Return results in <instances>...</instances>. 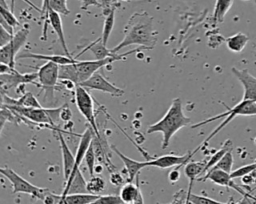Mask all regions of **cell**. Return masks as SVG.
Wrapping results in <instances>:
<instances>
[{
    "mask_svg": "<svg viewBox=\"0 0 256 204\" xmlns=\"http://www.w3.org/2000/svg\"><path fill=\"white\" fill-rule=\"evenodd\" d=\"M158 32L153 26V17L147 12L134 13L124 27V38L113 49L117 53L130 45H140L145 49H152L156 45Z\"/></svg>",
    "mask_w": 256,
    "mask_h": 204,
    "instance_id": "6da1fadb",
    "label": "cell"
},
{
    "mask_svg": "<svg viewBox=\"0 0 256 204\" xmlns=\"http://www.w3.org/2000/svg\"><path fill=\"white\" fill-rule=\"evenodd\" d=\"M191 122V119L187 117L183 112L182 101L180 98H174L169 109L164 114V116L154 124H151L147 133H162V149H166L170 140L175 133H177L181 128L187 126Z\"/></svg>",
    "mask_w": 256,
    "mask_h": 204,
    "instance_id": "7a4b0ae2",
    "label": "cell"
},
{
    "mask_svg": "<svg viewBox=\"0 0 256 204\" xmlns=\"http://www.w3.org/2000/svg\"><path fill=\"white\" fill-rule=\"evenodd\" d=\"M227 108V111L224 112V113H221L219 115H216V116H213V117H210V118H207L201 122H198L196 124H193L191 127L194 129V128H197V127H200V126H203L207 123H210L212 121H215V120H218V119H221V118H224L225 119L208 135V137L192 152V154L194 155L198 150L201 149V147H203V145H207L209 143V141L215 136L217 135L227 124H229L236 116H239V115H244V116H250V115H256V102H253V101H250V100H244L242 99L238 104H236L233 108H229L228 106H225Z\"/></svg>",
    "mask_w": 256,
    "mask_h": 204,
    "instance_id": "3957f363",
    "label": "cell"
},
{
    "mask_svg": "<svg viewBox=\"0 0 256 204\" xmlns=\"http://www.w3.org/2000/svg\"><path fill=\"white\" fill-rule=\"evenodd\" d=\"M38 86L43 92V100L45 103L52 105L55 102L54 91L59 79V65L47 61L38 69Z\"/></svg>",
    "mask_w": 256,
    "mask_h": 204,
    "instance_id": "277c9868",
    "label": "cell"
},
{
    "mask_svg": "<svg viewBox=\"0 0 256 204\" xmlns=\"http://www.w3.org/2000/svg\"><path fill=\"white\" fill-rule=\"evenodd\" d=\"M0 173L6 177L7 180L10 181L12 185V193L17 194V193H25L33 198L40 199L43 201L46 193L49 191L46 188L38 187L36 185H33L26 179H24L22 176H20L18 173H16L14 170L11 168H1Z\"/></svg>",
    "mask_w": 256,
    "mask_h": 204,
    "instance_id": "5b68a950",
    "label": "cell"
},
{
    "mask_svg": "<svg viewBox=\"0 0 256 204\" xmlns=\"http://www.w3.org/2000/svg\"><path fill=\"white\" fill-rule=\"evenodd\" d=\"M138 50H141V48L138 49H133L130 50L128 52H125L123 54H114L113 56H109L107 58L104 59H94V60H85V61H77L75 63L76 69H77V73H78V84L89 79L94 73H96L99 69H101L104 66H107L115 61L118 60H122L124 59L126 56L137 52Z\"/></svg>",
    "mask_w": 256,
    "mask_h": 204,
    "instance_id": "8992f818",
    "label": "cell"
},
{
    "mask_svg": "<svg viewBox=\"0 0 256 204\" xmlns=\"http://www.w3.org/2000/svg\"><path fill=\"white\" fill-rule=\"evenodd\" d=\"M30 28L28 25H25L14 33L13 39L6 45L0 47V63L7 64L14 68L16 55L19 50L24 46L27 41Z\"/></svg>",
    "mask_w": 256,
    "mask_h": 204,
    "instance_id": "52a82bcc",
    "label": "cell"
},
{
    "mask_svg": "<svg viewBox=\"0 0 256 204\" xmlns=\"http://www.w3.org/2000/svg\"><path fill=\"white\" fill-rule=\"evenodd\" d=\"M75 93V102L79 112L86 119L89 125L95 132V135L98 136L100 134L98 130V126L96 124L95 119V110H94V101L88 89L82 87L81 85H77L74 90Z\"/></svg>",
    "mask_w": 256,
    "mask_h": 204,
    "instance_id": "ba28073f",
    "label": "cell"
},
{
    "mask_svg": "<svg viewBox=\"0 0 256 204\" xmlns=\"http://www.w3.org/2000/svg\"><path fill=\"white\" fill-rule=\"evenodd\" d=\"M78 85H81L82 87L90 90H97L103 93L110 94L114 97H120L124 94V90L121 88H118L111 82H109L102 74L99 72L94 73L89 79L79 83Z\"/></svg>",
    "mask_w": 256,
    "mask_h": 204,
    "instance_id": "9c48e42d",
    "label": "cell"
},
{
    "mask_svg": "<svg viewBox=\"0 0 256 204\" xmlns=\"http://www.w3.org/2000/svg\"><path fill=\"white\" fill-rule=\"evenodd\" d=\"M61 14L56 12L55 10L51 9V8H47L45 11V23H44V28H43V33H42V40H46V30H47V23L49 22L53 28V30L56 32L58 40L65 52V55L69 56V57H73L67 47L66 44V40H65V36H64V31H63V24H62V19H61Z\"/></svg>",
    "mask_w": 256,
    "mask_h": 204,
    "instance_id": "30bf717a",
    "label": "cell"
},
{
    "mask_svg": "<svg viewBox=\"0 0 256 204\" xmlns=\"http://www.w3.org/2000/svg\"><path fill=\"white\" fill-rule=\"evenodd\" d=\"M231 71L243 86L244 93L242 99L256 102V77L250 74L247 69H237L233 67Z\"/></svg>",
    "mask_w": 256,
    "mask_h": 204,
    "instance_id": "8fae6325",
    "label": "cell"
},
{
    "mask_svg": "<svg viewBox=\"0 0 256 204\" xmlns=\"http://www.w3.org/2000/svg\"><path fill=\"white\" fill-rule=\"evenodd\" d=\"M38 79L37 73H26L21 74L17 70H13L11 73L0 74V81H1V90L9 89L12 87H18L20 84H27V83H35Z\"/></svg>",
    "mask_w": 256,
    "mask_h": 204,
    "instance_id": "7c38bea8",
    "label": "cell"
},
{
    "mask_svg": "<svg viewBox=\"0 0 256 204\" xmlns=\"http://www.w3.org/2000/svg\"><path fill=\"white\" fill-rule=\"evenodd\" d=\"M77 193H88L87 181L85 180L80 170V167L74 166L70 177L64 183V188L61 195L65 196V195L77 194Z\"/></svg>",
    "mask_w": 256,
    "mask_h": 204,
    "instance_id": "4fadbf2b",
    "label": "cell"
},
{
    "mask_svg": "<svg viewBox=\"0 0 256 204\" xmlns=\"http://www.w3.org/2000/svg\"><path fill=\"white\" fill-rule=\"evenodd\" d=\"M193 157L192 152H188L184 155H163L160 157H157L155 159H151L147 161L148 166L157 167L160 169H166L171 167H181L184 166L187 162L190 161V159Z\"/></svg>",
    "mask_w": 256,
    "mask_h": 204,
    "instance_id": "5bb4252c",
    "label": "cell"
},
{
    "mask_svg": "<svg viewBox=\"0 0 256 204\" xmlns=\"http://www.w3.org/2000/svg\"><path fill=\"white\" fill-rule=\"evenodd\" d=\"M111 149L114 151L115 154H117V156L122 160L126 173L128 175V182H132L139 174V172L144 168L147 167V161H136L132 158L127 157L126 155H124L122 152H120L115 145H111Z\"/></svg>",
    "mask_w": 256,
    "mask_h": 204,
    "instance_id": "9a60e30c",
    "label": "cell"
},
{
    "mask_svg": "<svg viewBox=\"0 0 256 204\" xmlns=\"http://www.w3.org/2000/svg\"><path fill=\"white\" fill-rule=\"evenodd\" d=\"M58 137H59V142H60V148H61V154H62V162H63V176H64V181L68 180V178L70 177L74 165H75V156L72 154V152L70 151L64 136H63V132L58 129L56 130Z\"/></svg>",
    "mask_w": 256,
    "mask_h": 204,
    "instance_id": "2e32d148",
    "label": "cell"
},
{
    "mask_svg": "<svg viewBox=\"0 0 256 204\" xmlns=\"http://www.w3.org/2000/svg\"><path fill=\"white\" fill-rule=\"evenodd\" d=\"M17 58L23 59V58H28V59H39V60H46V61H51L54 62L58 65H65V64H72L76 63L78 60L76 59L77 57H69L67 55H45V54H39V53H32V52H23L20 54Z\"/></svg>",
    "mask_w": 256,
    "mask_h": 204,
    "instance_id": "e0dca14e",
    "label": "cell"
},
{
    "mask_svg": "<svg viewBox=\"0 0 256 204\" xmlns=\"http://www.w3.org/2000/svg\"><path fill=\"white\" fill-rule=\"evenodd\" d=\"M206 162L207 161H189L186 163L184 167V173L189 180V187H188L187 194L192 193L191 190H192L193 182L197 180L201 174L204 173Z\"/></svg>",
    "mask_w": 256,
    "mask_h": 204,
    "instance_id": "ac0fdd59",
    "label": "cell"
},
{
    "mask_svg": "<svg viewBox=\"0 0 256 204\" xmlns=\"http://www.w3.org/2000/svg\"><path fill=\"white\" fill-rule=\"evenodd\" d=\"M87 49H89V50L93 53L95 59H104V58H107V57H109V56H113L114 54H116V53H113V52H112V49H108L107 46L102 43L101 37L98 38L96 41H93L91 44H89V45H88L82 52H80L76 57L80 56V55H81L82 53H84Z\"/></svg>",
    "mask_w": 256,
    "mask_h": 204,
    "instance_id": "d6986e66",
    "label": "cell"
},
{
    "mask_svg": "<svg viewBox=\"0 0 256 204\" xmlns=\"http://www.w3.org/2000/svg\"><path fill=\"white\" fill-rule=\"evenodd\" d=\"M249 38L246 34L242 33V32H238L232 36H229L228 38L225 39L227 48L235 53H239L241 52L245 46L247 45Z\"/></svg>",
    "mask_w": 256,
    "mask_h": 204,
    "instance_id": "ffe728a7",
    "label": "cell"
},
{
    "mask_svg": "<svg viewBox=\"0 0 256 204\" xmlns=\"http://www.w3.org/2000/svg\"><path fill=\"white\" fill-rule=\"evenodd\" d=\"M140 191V187L138 184V179H137V184L134 185L132 182H127L125 183L119 193V196L121 197L122 201L124 204H133L135 201L138 193Z\"/></svg>",
    "mask_w": 256,
    "mask_h": 204,
    "instance_id": "44dd1931",
    "label": "cell"
},
{
    "mask_svg": "<svg viewBox=\"0 0 256 204\" xmlns=\"http://www.w3.org/2000/svg\"><path fill=\"white\" fill-rule=\"evenodd\" d=\"M99 195H94L91 193H77V194H69L62 196L64 204H90L94 200L98 198Z\"/></svg>",
    "mask_w": 256,
    "mask_h": 204,
    "instance_id": "7402d4cb",
    "label": "cell"
},
{
    "mask_svg": "<svg viewBox=\"0 0 256 204\" xmlns=\"http://www.w3.org/2000/svg\"><path fill=\"white\" fill-rule=\"evenodd\" d=\"M232 149V142H231V140H226L224 143H223V145H222V147L219 149V150H217L212 156H211V158L206 162V166H205V168H204V173L206 174L212 167H214L219 161H220V159L229 151V150H231Z\"/></svg>",
    "mask_w": 256,
    "mask_h": 204,
    "instance_id": "603a6c76",
    "label": "cell"
},
{
    "mask_svg": "<svg viewBox=\"0 0 256 204\" xmlns=\"http://www.w3.org/2000/svg\"><path fill=\"white\" fill-rule=\"evenodd\" d=\"M115 11H116V6L113 4L112 9L110 10V12L106 15L105 21L103 23V29H102V35H101V39H102V43L104 45H107V41L112 33L113 27H114V23H115Z\"/></svg>",
    "mask_w": 256,
    "mask_h": 204,
    "instance_id": "cb8c5ba5",
    "label": "cell"
},
{
    "mask_svg": "<svg viewBox=\"0 0 256 204\" xmlns=\"http://www.w3.org/2000/svg\"><path fill=\"white\" fill-rule=\"evenodd\" d=\"M47 8H51L61 15H68L70 13L67 7V0H43V7L41 9V14L44 15Z\"/></svg>",
    "mask_w": 256,
    "mask_h": 204,
    "instance_id": "d4e9b609",
    "label": "cell"
},
{
    "mask_svg": "<svg viewBox=\"0 0 256 204\" xmlns=\"http://www.w3.org/2000/svg\"><path fill=\"white\" fill-rule=\"evenodd\" d=\"M59 79L60 80H69L78 85V73L75 66V63L59 65Z\"/></svg>",
    "mask_w": 256,
    "mask_h": 204,
    "instance_id": "484cf974",
    "label": "cell"
},
{
    "mask_svg": "<svg viewBox=\"0 0 256 204\" xmlns=\"http://www.w3.org/2000/svg\"><path fill=\"white\" fill-rule=\"evenodd\" d=\"M233 4V0H216L213 18L216 22H223L225 15L230 10Z\"/></svg>",
    "mask_w": 256,
    "mask_h": 204,
    "instance_id": "4316f807",
    "label": "cell"
},
{
    "mask_svg": "<svg viewBox=\"0 0 256 204\" xmlns=\"http://www.w3.org/2000/svg\"><path fill=\"white\" fill-rule=\"evenodd\" d=\"M105 188H106V182L99 175L91 176V178L87 181L88 193H91L94 195H100L105 190Z\"/></svg>",
    "mask_w": 256,
    "mask_h": 204,
    "instance_id": "83f0119b",
    "label": "cell"
},
{
    "mask_svg": "<svg viewBox=\"0 0 256 204\" xmlns=\"http://www.w3.org/2000/svg\"><path fill=\"white\" fill-rule=\"evenodd\" d=\"M0 14H1V18H3L13 28L20 25L18 19L14 16L13 12L9 9L5 0H0Z\"/></svg>",
    "mask_w": 256,
    "mask_h": 204,
    "instance_id": "f1b7e54d",
    "label": "cell"
},
{
    "mask_svg": "<svg viewBox=\"0 0 256 204\" xmlns=\"http://www.w3.org/2000/svg\"><path fill=\"white\" fill-rule=\"evenodd\" d=\"M231 203L232 202H220L212 198L202 196V195H196L193 193L187 194V198H186V204H231Z\"/></svg>",
    "mask_w": 256,
    "mask_h": 204,
    "instance_id": "f546056e",
    "label": "cell"
},
{
    "mask_svg": "<svg viewBox=\"0 0 256 204\" xmlns=\"http://www.w3.org/2000/svg\"><path fill=\"white\" fill-rule=\"evenodd\" d=\"M233 162H234V159H233V155H232V149L229 150L221 159L220 161L214 166L212 167L211 169H220V170H223L227 173H231L232 172V166H233ZM210 169V170H211Z\"/></svg>",
    "mask_w": 256,
    "mask_h": 204,
    "instance_id": "4dcf8cb0",
    "label": "cell"
},
{
    "mask_svg": "<svg viewBox=\"0 0 256 204\" xmlns=\"http://www.w3.org/2000/svg\"><path fill=\"white\" fill-rule=\"evenodd\" d=\"M84 162L86 163V166L88 168L89 174L90 176H94L95 174V166L97 164V160H96V155L94 152V148H93V144L91 142L85 156H84Z\"/></svg>",
    "mask_w": 256,
    "mask_h": 204,
    "instance_id": "1f68e13d",
    "label": "cell"
},
{
    "mask_svg": "<svg viewBox=\"0 0 256 204\" xmlns=\"http://www.w3.org/2000/svg\"><path fill=\"white\" fill-rule=\"evenodd\" d=\"M256 171V162L241 166L235 170H232V172L230 173V176L235 179V178H242L248 174H251L253 172Z\"/></svg>",
    "mask_w": 256,
    "mask_h": 204,
    "instance_id": "d6a6232c",
    "label": "cell"
},
{
    "mask_svg": "<svg viewBox=\"0 0 256 204\" xmlns=\"http://www.w3.org/2000/svg\"><path fill=\"white\" fill-rule=\"evenodd\" d=\"M90 204H124V202L119 195H99Z\"/></svg>",
    "mask_w": 256,
    "mask_h": 204,
    "instance_id": "836d02e7",
    "label": "cell"
},
{
    "mask_svg": "<svg viewBox=\"0 0 256 204\" xmlns=\"http://www.w3.org/2000/svg\"><path fill=\"white\" fill-rule=\"evenodd\" d=\"M14 34H11L4 27L0 26V47L8 44L13 39Z\"/></svg>",
    "mask_w": 256,
    "mask_h": 204,
    "instance_id": "e575fe53",
    "label": "cell"
},
{
    "mask_svg": "<svg viewBox=\"0 0 256 204\" xmlns=\"http://www.w3.org/2000/svg\"><path fill=\"white\" fill-rule=\"evenodd\" d=\"M109 181H110V183H111L113 186H120V185L124 184V178H123L122 175H121L119 172H117V171H114V172H111V173H110Z\"/></svg>",
    "mask_w": 256,
    "mask_h": 204,
    "instance_id": "d590c367",
    "label": "cell"
},
{
    "mask_svg": "<svg viewBox=\"0 0 256 204\" xmlns=\"http://www.w3.org/2000/svg\"><path fill=\"white\" fill-rule=\"evenodd\" d=\"M60 119L64 122H70L72 119V111L69 108L68 104L62 105V109L60 112Z\"/></svg>",
    "mask_w": 256,
    "mask_h": 204,
    "instance_id": "8d00e7d4",
    "label": "cell"
},
{
    "mask_svg": "<svg viewBox=\"0 0 256 204\" xmlns=\"http://www.w3.org/2000/svg\"><path fill=\"white\" fill-rule=\"evenodd\" d=\"M100 3V7L103 9V14L107 15L113 6V0H98Z\"/></svg>",
    "mask_w": 256,
    "mask_h": 204,
    "instance_id": "74e56055",
    "label": "cell"
},
{
    "mask_svg": "<svg viewBox=\"0 0 256 204\" xmlns=\"http://www.w3.org/2000/svg\"><path fill=\"white\" fill-rule=\"evenodd\" d=\"M179 166H177L176 168H174L173 170H171L168 174V179L171 183H175L180 179V171H179Z\"/></svg>",
    "mask_w": 256,
    "mask_h": 204,
    "instance_id": "f35d334b",
    "label": "cell"
},
{
    "mask_svg": "<svg viewBox=\"0 0 256 204\" xmlns=\"http://www.w3.org/2000/svg\"><path fill=\"white\" fill-rule=\"evenodd\" d=\"M90 6H99L100 7V3L98 0H82V5H81L82 10H87Z\"/></svg>",
    "mask_w": 256,
    "mask_h": 204,
    "instance_id": "ab89813d",
    "label": "cell"
},
{
    "mask_svg": "<svg viewBox=\"0 0 256 204\" xmlns=\"http://www.w3.org/2000/svg\"><path fill=\"white\" fill-rule=\"evenodd\" d=\"M102 170H103V165L102 164H96V166H95V174L97 175V174H100V173H102Z\"/></svg>",
    "mask_w": 256,
    "mask_h": 204,
    "instance_id": "60d3db41",
    "label": "cell"
},
{
    "mask_svg": "<svg viewBox=\"0 0 256 204\" xmlns=\"http://www.w3.org/2000/svg\"><path fill=\"white\" fill-rule=\"evenodd\" d=\"M23 1H25L28 5H30V6H31V7H33L35 10H37L38 12H40V13H41V9H39L37 6H35V5H34L33 3H31L29 0H23ZM13 2H14V0H12V4H13Z\"/></svg>",
    "mask_w": 256,
    "mask_h": 204,
    "instance_id": "b9f144b4",
    "label": "cell"
},
{
    "mask_svg": "<svg viewBox=\"0 0 256 204\" xmlns=\"http://www.w3.org/2000/svg\"><path fill=\"white\" fill-rule=\"evenodd\" d=\"M58 204H64V203H63V200H62V198H61V195H60V200H59Z\"/></svg>",
    "mask_w": 256,
    "mask_h": 204,
    "instance_id": "7bdbcfd3",
    "label": "cell"
}]
</instances>
